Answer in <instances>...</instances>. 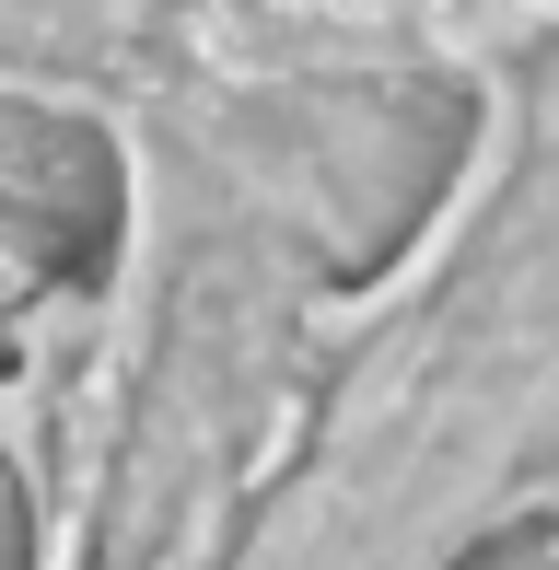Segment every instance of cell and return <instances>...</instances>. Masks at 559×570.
Instances as JSON below:
<instances>
[{
  "instance_id": "obj_1",
  "label": "cell",
  "mask_w": 559,
  "mask_h": 570,
  "mask_svg": "<svg viewBox=\"0 0 559 570\" xmlns=\"http://www.w3.org/2000/svg\"><path fill=\"white\" fill-rule=\"evenodd\" d=\"M0 570H559V0H0Z\"/></svg>"
}]
</instances>
